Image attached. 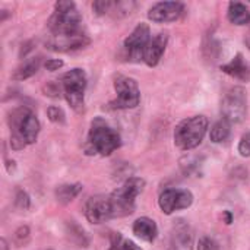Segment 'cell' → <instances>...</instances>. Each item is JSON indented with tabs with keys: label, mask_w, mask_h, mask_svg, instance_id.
<instances>
[{
	"label": "cell",
	"mask_w": 250,
	"mask_h": 250,
	"mask_svg": "<svg viewBox=\"0 0 250 250\" xmlns=\"http://www.w3.org/2000/svg\"><path fill=\"white\" fill-rule=\"evenodd\" d=\"M45 45L53 51H75L86 47L91 40L82 28V16L70 0H59L47 22Z\"/></svg>",
	"instance_id": "cell-1"
},
{
	"label": "cell",
	"mask_w": 250,
	"mask_h": 250,
	"mask_svg": "<svg viewBox=\"0 0 250 250\" xmlns=\"http://www.w3.org/2000/svg\"><path fill=\"white\" fill-rule=\"evenodd\" d=\"M9 129H10V146L15 151H21L28 145L37 142L40 135V120L35 113L22 105L9 113L7 117Z\"/></svg>",
	"instance_id": "cell-2"
},
{
	"label": "cell",
	"mask_w": 250,
	"mask_h": 250,
	"mask_svg": "<svg viewBox=\"0 0 250 250\" xmlns=\"http://www.w3.org/2000/svg\"><path fill=\"white\" fill-rule=\"evenodd\" d=\"M120 145H122L120 133L116 129H113L104 119L95 117L88 132L85 154L108 157L116 149H119Z\"/></svg>",
	"instance_id": "cell-3"
},
{
	"label": "cell",
	"mask_w": 250,
	"mask_h": 250,
	"mask_svg": "<svg viewBox=\"0 0 250 250\" xmlns=\"http://www.w3.org/2000/svg\"><path fill=\"white\" fill-rule=\"evenodd\" d=\"M145 180L141 177H129L120 188L113 190L110 196L113 218L132 215L136 207V198L144 192Z\"/></svg>",
	"instance_id": "cell-4"
},
{
	"label": "cell",
	"mask_w": 250,
	"mask_h": 250,
	"mask_svg": "<svg viewBox=\"0 0 250 250\" xmlns=\"http://www.w3.org/2000/svg\"><path fill=\"white\" fill-rule=\"evenodd\" d=\"M208 126L209 122L202 114L182 120L174 129V145L182 151L198 148L208 132Z\"/></svg>",
	"instance_id": "cell-5"
},
{
	"label": "cell",
	"mask_w": 250,
	"mask_h": 250,
	"mask_svg": "<svg viewBox=\"0 0 250 250\" xmlns=\"http://www.w3.org/2000/svg\"><path fill=\"white\" fill-rule=\"evenodd\" d=\"M86 73L83 69L75 67L66 72L60 79V89L67 104L78 113L83 110L85 105V89H86Z\"/></svg>",
	"instance_id": "cell-6"
},
{
	"label": "cell",
	"mask_w": 250,
	"mask_h": 250,
	"mask_svg": "<svg viewBox=\"0 0 250 250\" xmlns=\"http://www.w3.org/2000/svg\"><path fill=\"white\" fill-rule=\"evenodd\" d=\"M114 91L117 97L108 103L110 110H130L139 105L141 91L138 82L133 78L117 75L114 78Z\"/></svg>",
	"instance_id": "cell-7"
},
{
	"label": "cell",
	"mask_w": 250,
	"mask_h": 250,
	"mask_svg": "<svg viewBox=\"0 0 250 250\" xmlns=\"http://www.w3.org/2000/svg\"><path fill=\"white\" fill-rule=\"evenodd\" d=\"M221 113L229 123H242L248 114V94L243 86L231 88L223 98Z\"/></svg>",
	"instance_id": "cell-8"
},
{
	"label": "cell",
	"mask_w": 250,
	"mask_h": 250,
	"mask_svg": "<svg viewBox=\"0 0 250 250\" xmlns=\"http://www.w3.org/2000/svg\"><path fill=\"white\" fill-rule=\"evenodd\" d=\"M151 41V31L148 23L141 22L125 40L123 42V51L129 62H141L144 60L145 50Z\"/></svg>",
	"instance_id": "cell-9"
},
{
	"label": "cell",
	"mask_w": 250,
	"mask_h": 250,
	"mask_svg": "<svg viewBox=\"0 0 250 250\" xmlns=\"http://www.w3.org/2000/svg\"><path fill=\"white\" fill-rule=\"evenodd\" d=\"M193 204V193L188 189H166L158 198V207L166 215H171L176 211L188 209Z\"/></svg>",
	"instance_id": "cell-10"
},
{
	"label": "cell",
	"mask_w": 250,
	"mask_h": 250,
	"mask_svg": "<svg viewBox=\"0 0 250 250\" xmlns=\"http://www.w3.org/2000/svg\"><path fill=\"white\" fill-rule=\"evenodd\" d=\"M85 217L91 224H103L113 218L110 196L95 195L85 202Z\"/></svg>",
	"instance_id": "cell-11"
},
{
	"label": "cell",
	"mask_w": 250,
	"mask_h": 250,
	"mask_svg": "<svg viewBox=\"0 0 250 250\" xmlns=\"http://www.w3.org/2000/svg\"><path fill=\"white\" fill-rule=\"evenodd\" d=\"M185 15V4L180 1H160L148 10V19L157 23L176 22Z\"/></svg>",
	"instance_id": "cell-12"
},
{
	"label": "cell",
	"mask_w": 250,
	"mask_h": 250,
	"mask_svg": "<svg viewBox=\"0 0 250 250\" xmlns=\"http://www.w3.org/2000/svg\"><path fill=\"white\" fill-rule=\"evenodd\" d=\"M170 250H193V233L185 220H177L173 224Z\"/></svg>",
	"instance_id": "cell-13"
},
{
	"label": "cell",
	"mask_w": 250,
	"mask_h": 250,
	"mask_svg": "<svg viewBox=\"0 0 250 250\" xmlns=\"http://www.w3.org/2000/svg\"><path fill=\"white\" fill-rule=\"evenodd\" d=\"M167 44H168V34L167 32H160L157 34L154 38H151L146 50H145V54H144V62L149 66V67H155L164 53H166V48H167Z\"/></svg>",
	"instance_id": "cell-14"
},
{
	"label": "cell",
	"mask_w": 250,
	"mask_h": 250,
	"mask_svg": "<svg viewBox=\"0 0 250 250\" xmlns=\"http://www.w3.org/2000/svg\"><path fill=\"white\" fill-rule=\"evenodd\" d=\"M132 230L138 239H141L142 242H146V243H154L158 236V227H157L155 221L148 217L138 218L133 223Z\"/></svg>",
	"instance_id": "cell-15"
},
{
	"label": "cell",
	"mask_w": 250,
	"mask_h": 250,
	"mask_svg": "<svg viewBox=\"0 0 250 250\" xmlns=\"http://www.w3.org/2000/svg\"><path fill=\"white\" fill-rule=\"evenodd\" d=\"M221 70L224 73H227L229 76L239 79V81H249L250 79V69L246 60L243 59L242 53H237L231 62H229L227 64H223Z\"/></svg>",
	"instance_id": "cell-16"
},
{
	"label": "cell",
	"mask_w": 250,
	"mask_h": 250,
	"mask_svg": "<svg viewBox=\"0 0 250 250\" xmlns=\"http://www.w3.org/2000/svg\"><path fill=\"white\" fill-rule=\"evenodd\" d=\"M227 18L234 25H248L250 23V10L239 1H231L227 9Z\"/></svg>",
	"instance_id": "cell-17"
},
{
	"label": "cell",
	"mask_w": 250,
	"mask_h": 250,
	"mask_svg": "<svg viewBox=\"0 0 250 250\" xmlns=\"http://www.w3.org/2000/svg\"><path fill=\"white\" fill-rule=\"evenodd\" d=\"M83 186L81 183H67V185H60L56 188V199L59 204L62 205H67L70 204L81 192H82Z\"/></svg>",
	"instance_id": "cell-18"
},
{
	"label": "cell",
	"mask_w": 250,
	"mask_h": 250,
	"mask_svg": "<svg viewBox=\"0 0 250 250\" xmlns=\"http://www.w3.org/2000/svg\"><path fill=\"white\" fill-rule=\"evenodd\" d=\"M40 66H41V59L40 57L28 59L19 67H16V70L12 75V79L13 81H25V79L34 76L38 72Z\"/></svg>",
	"instance_id": "cell-19"
},
{
	"label": "cell",
	"mask_w": 250,
	"mask_h": 250,
	"mask_svg": "<svg viewBox=\"0 0 250 250\" xmlns=\"http://www.w3.org/2000/svg\"><path fill=\"white\" fill-rule=\"evenodd\" d=\"M230 136V123L227 120H220L217 122L209 132V138L214 144H221L224 141H227Z\"/></svg>",
	"instance_id": "cell-20"
},
{
	"label": "cell",
	"mask_w": 250,
	"mask_h": 250,
	"mask_svg": "<svg viewBox=\"0 0 250 250\" xmlns=\"http://www.w3.org/2000/svg\"><path fill=\"white\" fill-rule=\"evenodd\" d=\"M67 227H69L67 233H69L70 239H72V240H73L79 248H86V246H88V239H86V236H85L83 230H82L79 226H76L73 221H72Z\"/></svg>",
	"instance_id": "cell-21"
},
{
	"label": "cell",
	"mask_w": 250,
	"mask_h": 250,
	"mask_svg": "<svg viewBox=\"0 0 250 250\" xmlns=\"http://www.w3.org/2000/svg\"><path fill=\"white\" fill-rule=\"evenodd\" d=\"M199 161H198V158L196 157H185V158H182V161H180V167H182V170H183V173L188 176V174H193V173H196L198 170H199Z\"/></svg>",
	"instance_id": "cell-22"
},
{
	"label": "cell",
	"mask_w": 250,
	"mask_h": 250,
	"mask_svg": "<svg viewBox=\"0 0 250 250\" xmlns=\"http://www.w3.org/2000/svg\"><path fill=\"white\" fill-rule=\"evenodd\" d=\"M47 117H48L50 122L57 123V125H63L66 122L64 111L60 107H57V105H51V107L47 108Z\"/></svg>",
	"instance_id": "cell-23"
},
{
	"label": "cell",
	"mask_w": 250,
	"mask_h": 250,
	"mask_svg": "<svg viewBox=\"0 0 250 250\" xmlns=\"http://www.w3.org/2000/svg\"><path fill=\"white\" fill-rule=\"evenodd\" d=\"M196 250H220V245L214 239L205 236V237H201L199 239Z\"/></svg>",
	"instance_id": "cell-24"
},
{
	"label": "cell",
	"mask_w": 250,
	"mask_h": 250,
	"mask_svg": "<svg viewBox=\"0 0 250 250\" xmlns=\"http://www.w3.org/2000/svg\"><path fill=\"white\" fill-rule=\"evenodd\" d=\"M15 204L21 208V209H28L29 205H31V201H29V196L25 190H18L16 192V196H15Z\"/></svg>",
	"instance_id": "cell-25"
},
{
	"label": "cell",
	"mask_w": 250,
	"mask_h": 250,
	"mask_svg": "<svg viewBox=\"0 0 250 250\" xmlns=\"http://www.w3.org/2000/svg\"><path fill=\"white\" fill-rule=\"evenodd\" d=\"M239 154L245 158L250 157V132L242 136L239 142Z\"/></svg>",
	"instance_id": "cell-26"
},
{
	"label": "cell",
	"mask_w": 250,
	"mask_h": 250,
	"mask_svg": "<svg viewBox=\"0 0 250 250\" xmlns=\"http://www.w3.org/2000/svg\"><path fill=\"white\" fill-rule=\"evenodd\" d=\"M28 239H29V229L26 226L19 227L15 233V240L18 242V245H25Z\"/></svg>",
	"instance_id": "cell-27"
},
{
	"label": "cell",
	"mask_w": 250,
	"mask_h": 250,
	"mask_svg": "<svg viewBox=\"0 0 250 250\" xmlns=\"http://www.w3.org/2000/svg\"><path fill=\"white\" fill-rule=\"evenodd\" d=\"M63 66H64V63H63V60H60V59H50V60H47V62L44 63V67H45L47 70H50V72L59 70V69H62Z\"/></svg>",
	"instance_id": "cell-28"
},
{
	"label": "cell",
	"mask_w": 250,
	"mask_h": 250,
	"mask_svg": "<svg viewBox=\"0 0 250 250\" xmlns=\"http://www.w3.org/2000/svg\"><path fill=\"white\" fill-rule=\"evenodd\" d=\"M122 243H123V240H122V237L119 236V233L114 234V236H113V240H111V246H110V249L108 250H122Z\"/></svg>",
	"instance_id": "cell-29"
},
{
	"label": "cell",
	"mask_w": 250,
	"mask_h": 250,
	"mask_svg": "<svg viewBox=\"0 0 250 250\" xmlns=\"http://www.w3.org/2000/svg\"><path fill=\"white\" fill-rule=\"evenodd\" d=\"M122 250H142L136 243L130 242V240H123L122 243Z\"/></svg>",
	"instance_id": "cell-30"
},
{
	"label": "cell",
	"mask_w": 250,
	"mask_h": 250,
	"mask_svg": "<svg viewBox=\"0 0 250 250\" xmlns=\"http://www.w3.org/2000/svg\"><path fill=\"white\" fill-rule=\"evenodd\" d=\"M0 250H9V248H7V243H6V240H4V239H1V240H0Z\"/></svg>",
	"instance_id": "cell-31"
},
{
	"label": "cell",
	"mask_w": 250,
	"mask_h": 250,
	"mask_svg": "<svg viewBox=\"0 0 250 250\" xmlns=\"http://www.w3.org/2000/svg\"><path fill=\"white\" fill-rule=\"evenodd\" d=\"M245 42H246V45L249 47V50H250V31H249V32H248L246 38H245Z\"/></svg>",
	"instance_id": "cell-32"
}]
</instances>
